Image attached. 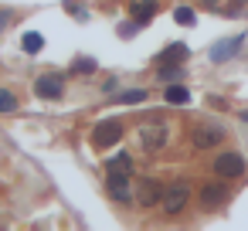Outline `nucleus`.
<instances>
[{"mask_svg": "<svg viewBox=\"0 0 248 231\" xmlns=\"http://www.w3.org/2000/svg\"><path fill=\"white\" fill-rule=\"evenodd\" d=\"M187 197H190V184H184V180L163 187V194H160V207H163V214H180V211L187 207Z\"/></svg>", "mask_w": 248, "mask_h": 231, "instance_id": "nucleus-1", "label": "nucleus"}, {"mask_svg": "<svg viewBox=\"0 0 248 231\" xmlns=\"http://www.w3.org/2000/svg\"><path fill=\"white\" fill-rule=\"evenodd\" d=\"M123 139V126L116 123V119H109V123H99L95 126V136H92V143L99 146V150H106V146H116Z\"/></svg>", "mask_w": 248, "mask_h": 231, "instance_id": "nucleus-2", "label": "nucleus"}, {"mask_svg": "<svg viewBox=\"0 0 248 231\" xmlns=\"http://www.w3.org/2000/svg\"><path fill=\"white\" fill-rule=\"evenodd\" d=\"M214 173H217V177H224V180L241 177V173H245V160H241L238 153H221V156L214 160Z\"/></svg>", "mask_w": 248, "mask_h": 231, "instance_id": "nucleus-3", "label": "nucleus"}, {"mask_svg": "<svg viewBox=\"0 0 248 231\" xmlns=\"http://www.w3.org/2000/svg\"><path fill=\"white\" fill-rule=\"evenodd\" d=\"M241 41H245V34H234V38H224V41H217V45L211 48V62H214V65H224V62H231V58H234V51L241 48Z\"/></svg>", "mask_w": 248, "mask_h": 231, "instance_id": "nucleus-4", "label": "nucleus"}, {"mask_svg": "<svg viewBox=\"0 0 248 231\" xmlns=\"http://www.w3.org/2000/svg\"><path fill=\"white\" fill-rule=\"evenodd\" d=\"M109 197L126 204L133 200V184H129V173H109Z\"/></svg>", "mask_w": 248, "mask_h": 231, "instance_id": "nucleus-5", "label": "nucleus"}, {"mask_svg": "<svg viewBox=\"0 0 248 231\" xmlns=\"http://www.w3.org/2000/svg\"><path fill=\"white\" fill-rule=\"evenodd\" d=\"M160 184H153V180H140L136 184V190H133V197H136V204L140 207H153V204H160Z\"/></svg>", "mask_w": 248, "mask_h": 231, "instance_id": "nucleus-6", "label": "nucleus"}, {"mask_svg": "<svg viewBox=\"0 0 248 231\" xmlns=\"http://www.w3.org/2000/svg\"><path fill=\"white\" fill-rule=\"evenodd\" d=\"M62 89H65L62 75H41V78L34 82V92H38L41 99H58V95H62Z\"/></svg>", "mask_w": 248, "mask_h": 231, "instance_id": "nucleus-7", "label": "nucleus"}, {"mask_svg": "<svg viewBox=\"0 0 248 231\" xmlns=\"http://www.w3.org/2000/svg\"><path fill=\"white\" fill-rule=\"evenodd\" d=\"M140 143H143V150H146V153H156V150L167 143V129H163V126H143Z\"/></svg>", "mask_w": 248, "mask_h": 231, "instance_id": "nucleus-8", "label": "nucleus"}, {"mask_svg": "<svg viewBox=\"0 0 248 231\" xmlns=\"http://www.w3.org/2000/svg\"><path fill=\"white\" fill-rule=\"evenodd\" d=\"M190 139H194L197 150H214V146L224 139V133H221V129H211V126H201V129H194Z\"/></svg>", "mask_w": 248, "mask_h": 231, "instance_id": "nucleus-9", "label": "nucleus"}, {"mask_svg": "<svg viewBox=\"0 0 248 231\" xmlns=\"http://www.w3.org/2000/svg\"><path fill=\"white\" fill-rule=\"evenodd\" d=\"M224 197H228L224 184H204V190H201V204H204V207H217Z\"/></svg>", "mask_w": 248, "mask_h": 231, "instance_id": "nucleus-10", "label": "nucleus"}, {"mask_svg": "<svg viewBox=\"0 0 248 231\" xmlns=\"http://www.w3.org/2000/svg\"><path fill=\"white\" fill-rule=\"evenodd\" d=\"M163 99H167L170 106H184V102H190V92H187L184 85L170 82V85H167V92H163Z\"/></svg>", "mask_w": 248, "mask_h": 231, "instance_id": "nucleus-11", "label": "nucleus"}, {"mask_svg": "<svg viewBox=\"0 0 248 231\" xmlns=\"http://www.w3.org/2000/svg\"><path fill=\"white\" fill-rule=\"evenodd\" d=\"M187 58V48L184 45H170L160 58H156V65H177V62H184Z\"/></svg>", "mask_w": 248, "mask_h": 231, "instance_id": "nucleus-12", "label": "nucleus"}, {"mask_svg": "<svg viewBox=\"0 0 248 231\" xmlns=\"http://www.w3.org/2000/svg\"><path fill=\"white\" fill-rule=\"evenodd\" d=\"M153 14H156V0H143V4H136V7H133V17H136L140 24H146Z\"/></svg>", "mask_w": 248, "mask_h": 231, "instance_id": "nucleus-13", "label": "nucleus"}, {"mask_svg": "<svg viewBox=\"0 0 248 231\" xmlns=\"http://www.w3.org/2000/svg\"><path fill=\"white\" fill-rule=\"evenodd\" d=\"M106 170H109V173H129V170H133V160H129L126 153H116V156L109 160Z\"/></svg>", "mask_w": 248, "mask_h": 231, "instance_id": "nucleus-14", "label": "nucleus"}, {"mask_svg": "<svg viewBox=\"0 0 248 231\" xmlns=\"http://www.w3.org/2000/svg\"><path fill=\"white\" fill-rule=\"evenodd\" d=\"M21 45H24V51H28V55H38V51H41V48H45V38H41V34H38V31H28V34H24V41H21Z\"/></svg>", "mask_w": 248, "mask_h": 231, "instance_id": "nucleus-15", "label": "nucleus"}, {"mask_svg": "<svg viewBox=\"0 0 248 231\" xmlns=\"http://www.w3.org/2000/svg\"><path fill=\"white\" fill-rule=\"evenodd\" d=\"M99 65H95V58H75L72 62V72H78V75H92Z\"/></svg>", "mask_w": 248, "mask_h": 231, "instance_id": "nucleus-16", "label": "nucleus"}, {"mask_svg": "<svg viewBox=\"0 0 248 231\" xmlns=\"http://www.w3.org/2000/svg\"><path fill=\"white\" fill-rule=\"evenodd\" d=\"M17 109V95L7 92V89H0V112H14Z\"/></svg>", "mask_w": 248, "mask_h": 231, "instance_id": "nucleus-17", "label": "nucleus"}, {"mask_svg": "<svg viewBox=\"0 0 248 231\" xmlns=\"http://www.w3.org/2000/svg\"><path fill=\"white\" fill-rule=\"evenodd\" d=\"M194 17H197L194 7H177V11H173V21H177V24H194Z\"/></svg>", "mask_w": 248, "mask_h": 231, "instance_id": "nucleus-18", "label": "nucleus"}, {"mask_svg": "<svg viewBox=\"0 0 248 231\" xmlns=\"http://www.w3.org/2000/svg\"><path fill=\"white\" fill-rule=\"evenodd\" d=\"M160 78L177 82V78H180V68H177V65H160Z\"/></svg>", "mask_w": 248, "mask_h": 231, "instance_id": "nucleus-19", "label": "nucleus"}, {"mask_svg": "<svg viewBox=\"0 0 248 231\" xmlns=\"http://www.w3.org/2000/svg\"><path fill=\"white\" fill-rule=\"evenodd\" d=\"M143 99H146L143 89H133V92H123V95H119V102H126V106H129V102H143Z\"/></svg>", "mask_w": 248, "mask_h": 231, "instance_id": "nucleus-20", "label": "nucleus"}, {"mask_svg": "<svg viewBox=\"0 0 248 231\" xmlns=\"http://www.w3.org/2000/svg\"><path fill=\"white\" fill-rule=\"evenodd\" d=\"M11 17H14L11 11H0V31H4V28H7V21H11Z\"/></svg>", "mask_w": 248, "mask_h": 231, "instance_id": "nucleus-21", "label": "nucleus"}, {"mask_svg": "<svg viewBox=\"0 0 248 231\" xmlns=\"http://www.w3.org/2000/svg\"><path fill=\"white\" fill-rule=\"evenodd\" d=\"M201 7H207V11H211V7H217V0H201Z\"/></svg>", "mask_w": 248, "mask_h": 231, "instance_id": "nucleus-22", "label": "nucleus"}, {"mask_svg": "<svg viewBox=\"0 0 248 231\" xmlns=\"http://www.w3.org/2000/svg\"><path fill=\"white\" fill-rule=\"evenodd\" d=\"M241 119H245V123H248V112H245V116H241Z\"/></svg>", "mask_w": 248, "mask_h": 231, "instance_id": "nucleus-23", "label": "nucleus"}, {"mask_svg": "<svg viewBox=\"0 0 248 231\" xmlns=\"http://www.w3.org/2000/svg\"><path fill=\"white\" fill-rule=\"evenodd\" d=\"M241 4H248V0H241Z\"/></svg>", "mask_w": 248, "mask_h": 231, "instance_id": "nucleus-24", "label": "nucleus"}]
</instances>
